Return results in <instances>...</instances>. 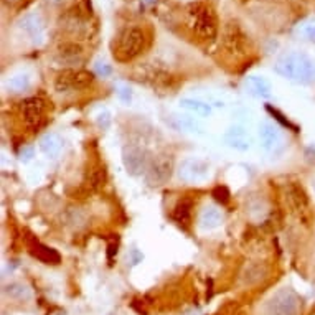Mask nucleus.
<instances>
[{"label": "nucleus", "mask_w": 315, "mask_h": 315, "mask_svg": "<svg viewBox=\"0 0 315 315\" xmlns=\"http://www.w3.org/2000/svg\"><path fill=\"white\" fill-rule=\"evenodd\" d=\"M274 70L282 78L299 83H310L315 79V61L302 51H291L282 55L274 65Z\"/></svg>", "instance_id": "1"}, {"label": "nucleus", "mask_w": 315, "mask_h": 315, "mask_svg": "<svg viewBox=\"0 0 315 315\" xmlns=\"http://www.w3.org/2000/svg\"><path fill=\"white\" fill-rule=\"evenodd\" d=\"M188 26L200 40H213L218 33V19L208 3H193L188 8Z\"/></svg>", "instance_id": "2"}, {"label": "nucleus", "mask_w": 315, "mask_h": 315, "mask_svg": "<svg viewBox=\"0 0 315 315\" xmlns=\"http://www.w3.org/2000/svg\"><path fill=\"white\" fill-rule=\"evenodd\" d=\"M144 47H145V33H144V30L139 28V26H125L119 33V37L116 38L112 53H114V58L118 61L129 63L141 55Z\"/></svg>", "instance_id": "3"}, {"label": "nucleus", "mask_w": 315, "mask_h": 315, "mask_svg": "<svg viewBox=\"0 0 315 315\" xmlns=\"http://www.w3.org/2000/svg\"><path fill=\"white\" fill-rule=\"evenodd\" d=\"M94 83V74L86 70H66L58 76L55 81V89L58 93H68V91H79L86 89Z\"/></svg>", "instance_id": "4"}, {"label": "nucleus", "mask_w": 315, "mask_h": 315, "mask_svg": "<svg viewBox=\"0 0 315 315\" xmlns=\"http://www.w3.org/2000/svg\"><path fill=\"white\" fill-rule=\"evenodd\" d=\"M266 315H299V299L291 289H281L266 302Z\"/></svg>", "instance_id": "5"}, {"label": "nucleus", "mask_w": 315, "mask_h": 315, "mask_svg": "<svg viewBox=\"0 0 315 315\" xmlns=\"http://www.w3.org/2000/svg\"><path fill=\"white\" fill-rule=\"evenodd\" d=\"M175 160L170 154H160L150 162L147 169V182L150 185H164L167 183L173 175Z\"/></svg>", "instance_id": "6"}, {"label": "nucleus", "mask_w": 315, "mask_h": 315, "mask_svg": "<svg viewBox=\"0 0 315 315\" xmlns=\"http://www.w3.org/2000/svg\"><path fill=\"white\" fill-rule=\"evenodd\" d=\"M223 48L229 55L242 56L247 49V38L238 24H228L223 33Z\"/></svg>", "instance_id": "7"}, {"label": "nucleus", "mask_w": 315, "mask_h": 315, "mask_svg": "<svg viewBox=\"0 0 315 315\" xmlns=\"http://www.w3.org/2000/svg\"><path fill=\"white\" fill-rule=\"evenodd\" d=\"M124 167L130 175H141L148 169V157L147 152L141 147H125L122 152Z\"/></svg>", "instance_id": "8"}, {"label": "nucleus", "mask_w": 315, "mask_h": 315, "mask_svg": "<svg viewBox=\"0 0 315 315\" xmlns=\"http://www.w3.org/2000/svg\"><path fill=\"white\" fill-rule=\"evenodd\" d=\"M269 267L263 261H251L242 266L240 272V282L242 287H253L258 286L259 282H263L267 277Z\"/></svg>", "instance_id": "9"}, {"label": "nucleus", "mask_w": 315, "mask_h": 315, "mask_svg": "<svg viewBox=\"0 0 315 315\" xmlns=\"http://www.w3.org/2000/svg\"><path fill=\"white\" fill-rule=\"evenodd\" d=\"M208 175V164L198 159H187L180 164L178 177L183 182H200Z\"/></svg>", "instance_id": "10"}, {"label": "nucleus", "mask_w": 315, "mask_h": 315, "mask_svg": "<svg viewBox=\"0 0 315 315\" xmlns=\"http://www.w3.org/2000/svg\"><path fill=\"white\" fill-rule=\"evenodd\" d=\"M45 111H47V106H45V101L42 97H28L22 102V112H24L25 122L33 129L42 124Z\"/></svg>", "instance_id": "11"}, {"label": "nucleus", "mask_w": 315, "mask_h": 315, "mask_svg": "<svg viewBox=\"0 0 315 315\" xmlns=\"http://www.w3.org/2000/svg\"><path fill=\"white\" fill-rule=\"evenodd\" d=\"M259 141L261 145L266 152H274L281 147L282 144V134L279 127H276L271 122H263L259 125Z\"/></svg>", "instance_id": "12"}, {"label": "nucleus", "mask_w": 315, "mask_h": 315, "mask_svg": "<svg viewBox=\"0 0 315 315\" xmlns=\"http://www.w3.org/2000/svg\"><path fill=\"white\" fill-rule=\"evenodd\" d=\"M28 249H30V254L33 256V258H37L38 261H42L43 264L56 266V264H60V261H61V256L56 249H53V247L43 244V242H40V241H33L28 246Z\"/></svg>", "instance_id": "13"}, {"label": "nucleus", "mask_w": 315, "mask_h": 315, "mask_svg": "<svg viewBox=\"0 0 315 315\" xmlns=\"http://www.w3.org/2000/svg\"><path fill=\"white\" fill-rule=\"evenodd\" d=\"M286 195L287 200H289V205L292 206V210L297 211V213H304L309 208V198L307 193L299 183H289L286 188Z\"/></svg>", "instance_id": "14"}, {"label": "nucleus", "mask_w": 315, "mask_h": 315, "mask_svg": "<svg viewBox=\"0 0 315 315\" xmlns=\"http://www.w3.org/2000/svg\"><path fill=\"white\" fill-rule=\"evenodd\" d=\"M22 30H25L30 35L33 43H42L43 42V22L40 19L38 13H28L24 17V20L20 22Z\"/></svg>", "instance_id": "15"}, {"label": "nucleus", "mask_w": 315, "mask_h": 315, "mask_svg": "<svg viewBox=\"0 0 315 315\" xmlns=\"http://www.w3.org/2000/svg\"><path fill=\"white\" fill-rule=\"evenodd\" d=\"M226 142L229 147L236 148V150H241V152L247 150V148L251 147V144H253L247 130H244L242 127H238V125L236 127H231L226 132Z\"/></svg>", "instance_id": "16"}, {"label": "nucleus", "mask_w": 315, "mask_h": 315, "mask_svg": "<svg viewBox=\"0 0 315 315\" xmlns=\"http://www.w3.org/2000/svg\"><path fill=\"white\" fill-rule=\"evenodd\" d=\"M169 124L175 130H183V132L192 134H203V125L198 122L196 119L188 118V116H172L169 119Z\"/></svg>", "instance_id": "17"}, {"label": "nucleus", "mask_w": 315, "mask_h": 315, "mask_svg": "<svg viewBox=\"0 0 315 315\" xmlns=\"http://www.w3.org/2000/svg\"><path fill=\"white\" fill-rule=\"evenodd\" d=\"M40 148H42V152L45 155H48L53 159V157H56L61 152L63 139L55 132H48L40 139Z\"/></svg>", "instance_id": "18"}, {"label": "nucleus", "mask_w": 315, "mask_h": 315, "mask_svg": "<svg viewBox=\"0 0 315 315\" xmlns=\"http://www.w3.org/2000/svg\"><path fill=\"white\" fill-rule=\"evenodd\" d=\"M246 86L251 94L258 97H269L271 96V83L264 76L253 74L246 79Z\"/></svg>", "instance_id": "19"}, {"label": "nucleus", "mask_w": 315, "mask_h": 315, "mask_svg": "<svg viewBox=\"0 0 315 315\" xmlns=\"http://www.w3.org/2000/svg\"><path fill=\"white\" fill-rule=\"evenodd\" d=\"M221 224V213L215 206H205L203 211L200 215V228L208 231V229H215Z\"/></svg>", "instance_id": "20"}, {"label": "nucleus", "mask_w": 315, "mask_h": 315, "mask_svg": "<svg viewBox=\"0 0 315 315\" xmlns=\"http://www.w3.org/2000/svg\"><path fill=\"white\" fill-rule=\"evenodd\" d=\"M63 221H65L66 226H70L73 229H81V228L86 226L88 217H86V213H84L83 210L70 208V210L65 211V215H63Z\"/></svg>", "instance_id": "21"}, {"label": "nucleus", "mask_w": 315, "mask_h": 315, "mask_svg": "<svg viewBox=\"0 0 315 315\" xmlns=\"http://www.w3.org/2000/svg\"><path fill=\"white\" fill-rule=\"evenodd\" d=\"M180 106L183 109L190 111V112H195L198 116H210L211 114V106L206 104V102L200 101V99H193V97H183L180 101Z\"/></svg>", "instance_id": "22"}, {"label": "nucleus", "mask_w": 315, "mask_h": 315, "mask_svg": "<svg viewBox=\"0 0 315 315\" xmlns=\"http://www.w3.org/2000/svg\"><path fill=\"white\" fill-rule=\"evenodd\" d=\"M3 294L10 297L13 300H28L30 299V289L20 282H10L3 287Z\"/></svg>", "instance_id": "23"}, {"label": "nucleus", "mask_w": 315, "mask_h": 315, "mask_svg": "<svg viewBox=\"0 0 315 315\" xmlns=\"http://www.w3.org/2000/svg\"><path fill=\"white\" fill-rule=\"evenodd\" d=\"M58 55L61 56V60L65 61H73V60H78V58L83 55V47L74 42H66L60 45L58 48Z\"/></svg>", "instance_id": "24"}, {"label": "nucleus", "mask_w": 315, "mask_h": 315, "mask_svg": "<svg viewBox=\"0 0 315 315\" xmlns=\"http://www.w3.org/2000/svg\"><path fill=\"white\" fill-rule=\"evenodd\" d=\"M190 215H192V201L182 200L178 201L177 206L173 208V219L178 223H188L190 221Z\"/></svg>", "instance_id": "25"}, {"label": "nucleus", "mask_w": 315, "mask_h": 315, "mask_svg": "<svg viewBox=\"0 0 315 315\" xmlns=\"http://www.w3.org/2000/svg\"><path fill=\"white\" fill-rule=\"evenodd\" d=\"M28 86H30V78H28V74L20 73V74L12 76V78L8 79V88H10L12 91H15V93L25 91V89H28Z\"/></svg>", "instance_id": "26"}, {"label": "nucleus", "mask_w": 315, "mask_h": 315, "mask_svg": "<svg viewBox=\"0 0 315 315\" xmlns=\"http://www.w3.org/2000/svg\"><path fill=\"white\" fill-rule=\"evenodd\" d=\"M104 183V170L102 169H93L91 173L88 175V185L93 188V190H96Z\"/></svg>", "instance_id": "27"}, {"label": "nucleus", "mask_w": 315, "mask_h": 315, "mask_svg": "<svg viewBox=\"0 0 315 315\" xmlns=\"http://www.w3.org/2000/svg\"><path fill=\"white\" fill-rule=\"evenodd\" d=\"M300 37H304L305 40H310V42H315V19L305 20L299 28Z\"/></svg>", "instance_id": "28"}, {"label": "nucleus", "mask_w": 315, "mask_h": 315, "mask_svg": "<svg viewBox=\"0 0 315 315\" xmlns=\"http://www.w3.org/2000/svg\"><path fill=\"white\" fill-rule=\"evenodd\" d=\"M213 198L218 201V203H221V205H226L228 201H229V190L226 187H217L213 190Z\"/></svg>", "instance_id": "29"}, {"label": "nucleus", "mask_w": 315, "mask_h": 315, "mask_svg": "<svg viewBox=\"0 0 315 315\" xmlns=\"http://www.w3.org/2000/svg\"><path fill=\"white\" fill-rule=\"evenodd\" d=\"M96 122L97 125L101 129H107L111 125V114L107 111H102V112H99L97 114V118H96Z\"/></svg>", "instance_id": "30"}, {"label": "nucleus", "mask_w": 315, "mask_h": 315, "mask_svg": "<svg viewBox=\"0 0 315 315\" xmlns=\"http://www.w3.org/2000/svg\"><path fill=\"white\" fill-rule=\"evenodd\" d=\"M33 154H35L33 147L26 145V147L22 148V152H20V157H22V160H30L31 157H33Z\"/></svg>", "instance_id": "31"}, {"label": "nucleus", "mask_w": 315, "mask_h": 315, "mask_svg": "<svg viewBox=\"0 0 315 315\" xmlns=\"http://www.w3.org/2000/svg\"><path fill=\"white\" fill-rule=\"evenodd\" d=\"M97 73L102 76H107L111 73V68L107 65H104V63H97Z\"/></svg>", "instance_id": "32"}, {"label": "nucleus", "mask_w": 315, "mask_h": 315, "mask_svg": "<svg viewBox=\"0 0 315 315\" xmlns=\"http://www.w3.org/2000/svg\"><path fill=\"white\" fill-rule=\"evenodd\" d=\"M119 94H121V97H122L124 101H129V99H130V93H129V89L122 88V89H121V91H119Z\"/></svg>", "instance_id": "33"}, {"label": "nucleus", "mask_w": 315, "mask_h": 315, "mask_svg": "<svg viewBox=\"0 0 315 315\" xmlns=\"http://www.w3.org/2000/svg\"><path fill=\"white\" fill-rule=\"evenodd\" d=\"M187 315H198V314H196V312H188Z\"/></svg>", "instance_id": "34"}, {"label": "nucleus", "mask_w": 315, "mask_h": 315, "mask_svg": "<svg viewBox=\"0 0 315 315\" xmlns=\"http://www.w3.org/2000/svg\"><path fill=\"white\" fill-rule=\"evenodd\" d=\"M147 2H154V0H147Z\"/></svg>", "instance_id": "35"}, {"label": "nucleus", "mask_w": 315, "mask_h": 315, "mask_svg": "<svg viewBox=\"0 0 315 315\" xmlns=\"http://www.w3.org/2000/svg\"><path fill=\"white\" fill-rule=\"evenodd\" d=\"M56 2H63V0H56Z\"/></svg>", "instance_id": "36"}]
</instances>
